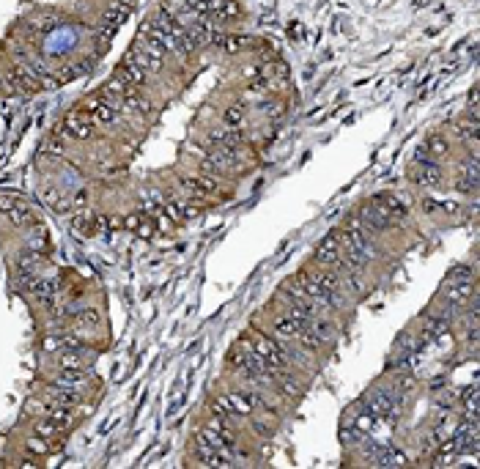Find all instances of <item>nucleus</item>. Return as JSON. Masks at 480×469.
I'll return each mask as SVG.
<instances>
[{
    "mask_svg": "<svg viewBox=\"0 0 480 469\" xmlns=\"http://www.w3.org/2000/svg\"><path fill=\"white\" fill-rule=\"evenodd\" d=\"M461 409L467 415H478V384H470L464 393H461Z\"/></svg>",
    "mask_w": 480,
    "mask_h": 469,
    "instance_id": "obj_20",
    "label": "nucleus"
},
{
    "mask_svg": "<svg viewBox=\"0 0 480 469\" xmlns=\"http://www.w3.org/2000/svg\"><path fill=\"white\" fill-rule=\"evenodd\" d=\"M226 406H228V417H247L255 412V393L252 390H237V393H226Z\"/></svg>",
    "mask_w": 480,
    "mask_h": 469,
    "instance_id": "obj_8",
    "label": "nucleus"
},
{
    "mask_svg": "<svg viewBox=\"0 0 480 469\" xmlns=\"http://www.w3.org/2000/svg\"><path fill=\"white\" fill-rule=\"evenodd\" d=\"M129 14H132V3H129V0L116 3V6H113L107 14H105V36H107V33H113V30H116V28H118V25H121V22H124Z\"/></svg>",
    "mask_w": 480,
    "mask_h": 469,
    "instance_id": "obj_15",
    "label": "nucleus"
},
{
    "mask_svg": "<svg viewBox=\"0 0 480 469\" xmlns=\"http://www.w3.org/2000/svg\"><path fill=\"white\" fill-rule=\"evenodd\" d=\"M88 382H91V376L83 371V368H61V373L58 376H52V382L50 384H55V387H69V390H85L88 387Z\"/></svg>",
    "mask_w": 480,
    "mask_h": 469,
    "instance_id": "obj_10",
    "label": "nucleus"
},
{
    "mask_svg": "<svg viewBox=\"0 0 480 469\" xmlns=\"http://www.w3.org/2000/svg\"><path fill=\"white\" fill-rule=\"evenodd\" d=\"M459 193L461 195H475L478 193V160H475V154L467 160V165L461 168V173H459Z\"/></svg>",
    "mask_w": 480,
    "mask_h": 469,
    "instance_id": "obj_13",
    "label": "nucleus"
},
{
    "mask_svg": "<svg viewBox=\"0 0 480 469\" xmlns=\"http://www.w3.org/2000/svg\"><path fill=\"white\" fill-rule=\"evenodd\" d=\"M25 450H28L30 456L44 459V456H50V453H52V445H50V439H44V437H33V439H28Z\"/></svg>",
    "mask_w": 480,
    "mask_h": 469,
    "instance_id": "obj_19",
    "label": "nucleus"
},
{
    "mask_svg": "<svg viewBox=\"0 0 480 469\" xmlns=\"http://www.w3.org/2000/svg\"><path fill=\"white\" fill-rule=\"evenodd\" d=\"M66 428L61 426V423H55L52 417H47V420H41V423H36V437H44V439H55V437H61Z\"/></svg>",
    "mask_w": 480,
    "mask_h": 469,
    "instance_id": "obj_17",
    "label": "nucleus"
},
{
    "mask_svg": "<svg viewBox=\"0 0 480 469\" xmlns=\"http://www.w3.org/2000/svg\"><path fill=\"white\" fill-rule=\"evenodd\" d=\"M340 255H343V247H340V231H332L329 236H324L321 244H318L316 252H313L316 263H321V266H327V269H329V266H338Z\"/></svg>",
    "mask_w": 480,
    "mask_h": 469,
    "instance_id": "obj_7",
    "label": "nucleus"
},
{
    "mask_svg": "<svg viewBox=\"0 0 480 469\" xmlns=\"http://www.w3.org/2000/svg\"><path fill=\"white\" fill-rule=\"evenodd\" d=\"M362 450H365V459L371 467H409V456L393 445L368 442Z\"/></svg>",
    "mask_w": 480,
    "mask_h": 469,
    "instance_id": "obj_4",
    "label": "nucleus"
},
{
    "mask_svg": "<svg viewBox=\"0 0 480 469\" xmlns=\"http://www.w3.org/2000/svg\"><path fill=\"white\" fill-rule=\"evenodd\" d=\"M247 340H250V346H252V351L258 354V360H261V365L272 373V379L285 368V357H283V346L274 340V338H266L263 332H258V329H250V335H247Z\"/></svg>",
    "mask_w": 480,
    "mask_h": 469,
    "instance_id": "obj_1",
    "label": "nucleus"
},
{
    "mask_svg": "<svg viewBox=\"0 0 480 469\" xmlns=\"http://www.w3.org/2000/svg\"><path fill=\"white\" fill-rule=\"evenodd\" d=\"M252 431H255L258 437H272V434H274V426L266 423V420H252Z\"/></svg>",
    "mask_w": 480,
    "mask_h": 469,
    "instance_id": "obj_24",
    "label": "nucleus"
},
{
    "mask_svg": "<svg viewBox=\"0 0 480 469\" xmlns=\"http://www.w3.org/2000/svg\"><path fill=\"white\" fill-rule=\"evenodd\" d=\"M8 215H11V223H14V226H30V223H36V217H33L25 206H19V204H17Z\"/></svg>",
    "mask_w": 480,
    "mask_h": 469,
    "instance_id": "obj_23",
    "label": "nucleus"
},
{
    "mask_svg": "<svg viewBox=\"0 0 480 469\" xmlns=\"http://www.w3.org/2000/svg\"><path fill=\"white\" fill-rule=\"evenodd\" d=\"M129 3H135V0H129Z\"/></svg>",
    "mask_w": 480,
    "mask_h": 469,
    "instance_id": "obj_25",
    "label": "nucleus"
},
{
    "mask_svg": "<svg viewBox=\"0 0 480 469\" xmlns=\"http://www.w3.org/2000/svg\"><path fill=\"white\" fill-rule=\"evenodd\" d=\"M412 182H415L417 187H437V184L442 182V171H439V165H437L434 160L417 162V171L412 173Z\"/></svg>",
    "mask_w": 480,
    "mask_h": 469,
    "instance_id": "obj_12",
    "label": "nucleus"
},
{
    "mask_svg": "<svg viewBox=\"0 0 480 469\" xmlns=\"http://www.w3.org/2000/svg\"><path fill=\"white\" fill-rule=\"evenodd\" d=\"M423 149H426L431 157H448V154H450V143H448L442 135H431L428 143H426Z\"/></svg>",
    "mask_w": 480,
    "mask_h": 469,
    "instance_id": "obj_18",
    "label": "nucleus"
},
{
    "mask_svg": "<svg viewBox=\"0 0 480 469\" xmlns=\"http://www.w3.org/2000/svg\"><path fill=\"white\" fill-rule=\"evenodd\" d=\"M417 349H420L417 335L415 332H401V338L395 340V346L390 351V368H395V371L409 368L412 360H415V354H417Z\"/></svg>",
    "mask_w": 480,
    "mask_h": 469,
    "instance_id": "obj_6",
    "label": "nucleus"
},
{
    "mask_svg": "<svg viewBox=\"0 0 480 469\" xmlns=\"http://www.w3.org/2000/svg\"><path fill=\"white\" fill-rule=\"evenodd\" d=\"M94 129H96V124H94L83 110H72V113L66 116V121H63V135H69V138H74V140L91 138Z\"/></svg>",
    "mask_w": 480,
    "mask_h": 469,
    "instance_id": "obj_9",
    "label": "nucleus"
},
{
    "mask_svg": "<svg viewBox=\"0 0 480 469\" xmlns=\"http://www.w3.org/2000/svg\"><path fill=\"white\" fill-rule=\"evenodd\" d=\"M283 102H277V99H263L261 102V113L269 118V121H280L283 118Z\"/></svg>",
    "mask_w": 480,
    "mask_h": 469,
    "instance_id": "obj_22",
    "label": "nucleus"
},
{
    "mask_svg": "<svg viewBox=\"0 0 480 469\" xmlns=\"http://www.w3.org/2000/svg\"><path fill=\"white\" fill-rule=\"evenodd\" d=\"M302 327H305V324H302L296 316H291V313L285 310V316L274 321V338H277L280 343H285V346H288V343H294V340H296V335H299V329H302Z\"/></svg>",
    "mask_w": 480,
    "mask_h": 469,
    "instance_id": "obj_11",
    "label": "nucleus"
},
{
    "mask_svg": "<svg viewBox=\"0 0 480 469\" xmlns=\"http://www.w3.org/2000/svg\"><path fill=\"white\" fill-rule=\"evenodd\" d=\"M357 217H360V223H362L371 234H384V231H390V228L395 226V220H393L390 212L379 204V198H371V201L357 212Z\"/></svg>",
    "mask_w": 480,
    "mask_h": 469,
    "instance_id": "obj_5",
    "label": "nucleus"
},
{
    "mask_svg": "<svg viewBox=\"0 0 480 469\" xmlns=\"http://www.w3.org/2000/svg\"><path fill=\"white\" fill-rule=\"evenodd\" d=\"M376 198H379V204H382V206L390 212V217H393L395 223L406 217V204H404L398 195H376Z\"/></svg>",
    "mask_w": 480,
    "mask_h": 469,
    "instance_id": "obj_16",
    "label": "nucleus"
},
{
    "mask_svg": "<svg viewBox=\"0 0 480 469\" xmlns=\"http://www.w3.org/2000/svg\"><path fill=\"white\" fill-rule=\"evenodd\" d=\"M58 362H61V368H83L85 371L94 362V354L83 351V346L80 349H66V351L58 354Z\"/></svg>",
    "mask_w": 480,
    "mask_h": 469,
    "instance_id": "obj_14",
    "label": "nucleus"
},
{
    "mask_svg": "<svg viewBox=\"0 0 480 469\" xmlns=\"http://www.w3.org/2000/svg\"><path fill=\"white\" fill-rule=\"evenodd\" d=\"M228 362H231V368L239 371L241 376H261V373H269V371L261 365V360H258V354L252 351V346H250L247 338H241V340H237V343L231 346Z\"/></svg>",
    "mask_w": 480,
    "mask_h": 469,
    "instance_id": "obj_3",
    "label": "nucleus"
},
{
    "mask_svg": "<svg viewBox=\"0 0 480 469\" xmlns=\"http://www.w3.org/2000/svg\"><path fill=\"white\" fill-rule=\"evenodd\" d=\"M223 124L231 127V129H239L241 124H244V105H231L226 110V116H223Z\"/></svg>",
    "mask_w": 480,
    "mask_h": 469,
    "instance_id": "obj_21",
    "label": "nucleus"
},
{
    "mask_svg": "<svg viewBox=\"0 0 480 469\" xmlns=\"http://www.w3.org/2000/svg\"><path fill=\"white\" fill-rule=\"evenodd\" d=\"M398 398H401L398 390L379 384V387H373V390H368V393L362 395V404H365L379 420H393V417L398 415Z\"/></svg>",
    "mask_w": 480,
    "mask_h": 469,
    "instance_id": "obj_2",
    "label": "nucleus"
}]
</instances>
